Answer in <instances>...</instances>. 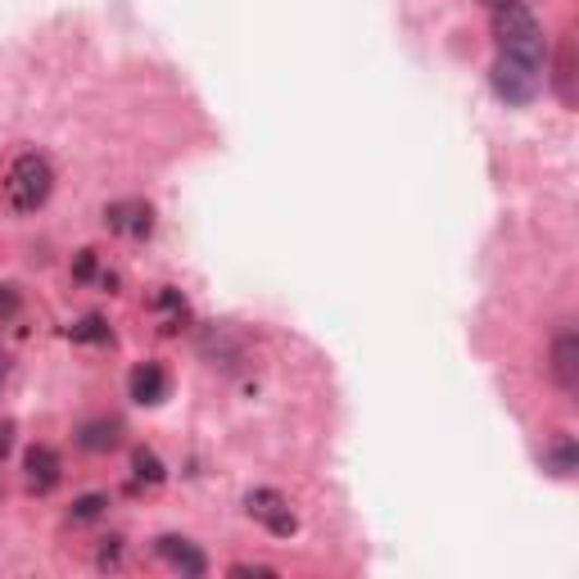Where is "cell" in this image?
Returning <instances> with one entry per match:
<instances>
[{
	"label": "cell",
	"mask_w": 579,
	"mask_h": 579,
	"mask_svg": "<svg viewBox=\"0 0 579 579\" xmlns=\"http://www.w3.org/2000/svg\"><path fill=\"white\" fill-rule=\"evenodd\" d=\"M494 96L503 105H530L543 91V69H547V41L539 19L521 5V0H494Z\"/></svg>",
	"instance_id": "1"
},
{
	"label": "cell",
	"mask_w": 579,
	"mask_h": 579,
	"mask_svg": "<svg viewBox=\"0 0 579 579\" xmlns=\"http://www.w3.org/2000/svg\"><path fill=\"white\" fill-rule=\"evenodd\" d=\"M55 191V168L46 155H19L10 164V177H5V195H10V208L14 213H37Z\"/></svg>",
	"instance_id": "2"
},
{
	"label": "cell",
	"mask_w": 579,
	"mask_h": 579,
	"mask_svg": "<svg viewBox=\"0 0 579 579\" xmlns=\"http://www.w3.org/2000/svg\"><path fill=\"white\" fill-rule=\"evenodd\" d=\"M245 511L254 516V521H258L267 534H277V539H290V534L299 530V516H294L290 498L277 494V490H254V494L245 498Z\"/></svg>",
	"instance_id": "3"
},
{
	"label": "cell",
	"mask_w": 579,
	"mask_h": 579,
	"mask_svg": "<svg viewBox=\"0 0 579 579\" xmlns=\"http://www.w3.org/2000/svg\"><path fill=\"white\" fill-rule=\"evenodd\" d=\"M105 227L113 236H128V240H145L149 231H155V208H149L145 200H118L105 208Z\"/></svg>",
	"instance_id": "4"
},
{
	"label": "cell",
	"mask_w": 579,
	"mask_h": 579,
	"mask_svg": "<svg viewBox=\"0 0 579 579\" xmlns=\"http://www.w3.org/2000/svg\"><path fill=\"white\" fill-rule=\"evenodd\" d=\"M553 362V381H557V389L566 394V399H575L579 394V335L566 326V330H557V340H553V353H547Z\"/></svg>",
	"instance_id": "5"
},
{
	"label": "cell",
	"mask_w": 579,
	"mask_h": 579,
	"mask_svg": "<svg viewBox=\"0 0 579 579\" xmlns=\"http://www.w3.org/2000/svg\"><path fill=\"white\" fill-rule=\"evenodd\" d=\"M168 389H172V381H168L164 362H136L132 376H128V394H132V403H141V408H159L168 399Z\"/></svg>",
	"instance_id": "6"
},
{
	"label": "cell",
	"mask_w": 579,
	"mask_h": 579,
	"mask_svg": "<svg viewBox=\"0 0 579 579\" xmlns=\"http://www.w3.org/2000/svg\"><path fill=\"white\" fill-rule=\"evenodd\" d=\"M23 480L33 494H50L59 480H64V462H59V453L50 444H33L23 457Z\"/></svg>",
	"instance_id": "7"
},
{
	"label": "cell",
	"mask_w": 579,
	"mask_h": 579,
	"mask_svg": "<svg viewBox=\"0 0 579 579\" xmlns=\"http://www.w3.org/2000/svg\"><path fill=\"white\" fill-rule=\"evenodd\" d=\"M155 553H159V562H168L172 570L191 575V579L208 575V557L200 553V547H195L191 539H181V534H164V539H155Z\"/></svg>",
	"instance_id": "8"
},
{
	"label": "cell",
	"mask_w": 579,
	"mask_h": 579,
	"mask_svg": "<svg viewBox=\"0 0 579 579\" xmlns=\"http://www.w3.org/2000/svg\"><path fill=\"white\" fill-rule=\"evenodd\" d=\"M155 313H159V330H164V335H177V330H186V322H191V303L181 299V290L159 286V294H155Z\"/></svg>",
	"instance_id": "9"
},
{
	"label": "cell",
	"mask_w": 579,
	"mask_h": 579,
	"mask_svg": "<svg viewBox=\"0 0 579 579\" xmlns=\"http://www.w3.org/2000/svg\"><path fill=\"white\" fill-rule=\"evenodd\" d=\"M118 435H123V425H118V421H82L77 425V444L86 453H109V448H118Z\"/></svg>",
	"instance_id": "10"
},
{
	"label": "cell",
	"mask_w": 579,
	"mask_h": 579,
	"mask_svg": "<svg viewBox=\"0 0 579 579\" xmlns=\"http://www.w3.org/2000/svg\"><path fill=\"white\" fill-rule=\"evenodd\" d=\"M200 349H204V358H218L222 367L240 362V345L231 340V335H227L222 326H208V330H204V340H200ZM218 362H213V367H218Z\"/></svg>",
	"instance_id": "11"
},
{
	"label": "cell",
	"mask_w": 579,
	"mask_h": 579,
	"mask_svg": "<svg viewBox=\"0 0 579 579\" xmlns=\"http://www.w3.org/2000/svg\"><path fill=\"white\" fill-rule=\"evenodd\" d=\"M73 277H77V281H91V286H100V290H109V294H113V286H118L113 272L100 267V254H96V250H82V254L73 258Z\"/></svg>",
	"instance_id": "12"
},
{
	"label": "cell",
	"mask_w": 579,
	"mask_h": 579,
	"mask_svg": "<svg viewBox=\"0 0 579 579\" xmlns=\"http://www.w3.org/2000/svg\"><path fill=\"white\" fill-rule=\"evenodd\" d=\"M64 335H69L73 345H109V340H113V330H109V322H105L100 313H86V317H77V322H73Z\"/></svg>",
	"instance_id": "13"
},
{
	"label": "cell",
	"mask_w": 579,
	"mask_h": 579,
	"mask_svg": "<svg viewBox=\"0 0 579 579\" xmlns=\"http://www.w3.org/2000/svg\"><path fill=\"white\" fill-rule=\"evenodd\" d=\"M132 475H136L141 484H149V490H159V484L168 480V467H164V457H159L155 448H136V453H132Z\"/></svg>",
	"instance_id": "14"
},
{
	"label": "cell",
	"mask_w": 579,
	"mask_h": 579,
	"mask_svg": "<svg viewBox=\"0 0 579 579\" xmlns=\"http://www.w3.org/2000/svg\"><path fill=\"white\" fill-rule=\"evenodd\" d=\"M105 511H109V494H82V498H73V507H69V521H73V526H91V521H100Z\"/></svg>",
	"instance_id": "15"
},
{
	"label": "cell",
	"mask_w": 579,
	"mask_h": 579,
	"mask_svg": "<svg viewBox=\"0 0 579 579\" xmlns=\"http://www.w3.org/2000/svg\"><path fill=\"white\" fill-rule=\"evenodd\" d=\"M543 467L553 475H570L575 471V439H557L553 448L543 453Z\"/></svg>",
	"instance_id": "16"
},
{
	"label": "cell",
	"mask_w": 579,
	"mask_h": 579,
	"mask_svg": "<svg viewBox=\"0 0 579 579\" xmlns=\"http://www.w3.org/2000/svg\"><path fill=\"white\" fill-rule=\"evenodd\" d=\"M96 566H100V570H118V566H123V539H118V534L105 539V543L96 547Z\"/></svg>",
	"instance_id": "17"
},
{
	"label": "cell",
	"mask_w": 579,
	"mask_h": 579,
	"mask_svg": "<svg viewBox=\"0 0 579 579\" xmlns=\"http://www.w3.org/2000/svg\"><path fill=\"white\" fill-rule=\"evenodd\" d=\"M23 313V299H19V290L14 286H0V326L5 322H14Z\"/></svg>",
	"instance_id": "18"
},
{
	"label": "cell",
	"mask_w": 579,
	"mask_h": 579,
	"mask_svg": "<svg viewBox=\"0 0 579 579\" xmlns=\"http://www.w3.org/2000/svg\"><path fill=\"white\" fill-rule=\"evenodd\" d=\"M10 448H14V421H0V462L10 457Z\"/></svg>",
	"instance_id": "19"
},
{
	"label": "cell",
	"mask_w": 579,
	"mask_h": 579,
	"mask_svg": "<svg viewBox=\"0 0 579 579\" xmlns=\"http://www.w3.org/2000/svg\"><path fill=\"white\" fill-rule=\"evenodd\" d=\"M231 575H277V570H272V566H254V562H236Z\"/></svg>",
	"instance_id": "20"
},
{
	"label": "cell",
	"mask_w": 579,
	"mask_h": 579,
	"mask_svg": "<svg viewBox=\"0 0 579 579\" xmlns=\"http://www.w3.org/2000/svg\"><path fill=\"white\" fill-rule=\"evenodd\" d=\"M5 381H10V358L0 353V389H5Z\"/></svg>",
	"instance_id": "21"
}]
</instances>
